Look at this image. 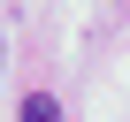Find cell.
<instances>
[{
	"mask_svg": "<svg viewBox=\"0 0 130 122\" xmlns=\"http://www.w3.org/2000/svg\"><path fill=\"white\" fill-rule=\"evenodd\" d=\"M15 122H61V107H54V99H46V92H31V99H23V114H15Z\"/></svg>",
	"mask_w": 130,
	"mask_h": 122,
	"instance_id": "cell-1",
	"label": "cell"
}]
</instances>
